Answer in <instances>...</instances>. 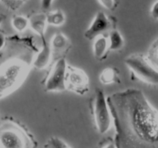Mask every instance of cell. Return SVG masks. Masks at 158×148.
<instances>
[{
  "label": "cell",
  "instance_id": "6da1fadb",
  "mask_svg": "<svg viewBox=\"0 0 158 148\" xmlns=\"http://www.w3.org/2000/svg\"><path fill=\"white\" fill-rule=\"evenodd\" d=\"M117 148H158V109L143 90L130 87L106 97Z\"/></svg>",
  "mask_w": 158,
  "mask_h": 148
},
{
  "label": "cell",
  "instance_id": "7a4b0ae2",
  "mask_svg": "<svg viewBox=\"0 0 158 148\" xmlns=\"http://www.w3.org/2000/svg\"><path fill=\"white\" fill-rule=\"evenodd\" d=\"M34 38L12 35L0 51V99L19 89L26 81L39 51Z\"/></svg>",
  "mask_w": 158,
  "mask_h": 148
},
{
  "label": "cell",
  "instance_id": "3957f363",
  "mask_svg": "<svg viewBox=\"0 0 158 148\" xmlns=\"http://www.w3.org/2000/svg\"><path fill=\"white\" fill-rule=\"evenodd\" d=\"M0 148H36V143L23 126L8 122L0 126Z\"/></svg>",
  "mask_w": 158,
  "mask_h": 148
},
{
  "label": "cell",
  "instance_id": "277c9868",
  "mask_svg": "<svg viewBox=\"0 0 158 148\" xmlns=\"http://www.w3.org/2000/svg\"><path fill=\"white\" fill-rule=\"evenodd\" d=\"M123 63L134 78L147 84L158 86V71L150 63L145 54L128 55L124 58Z\"/></svg>",
  "mask_w": 158,
  "mask_h": 148
},
{
  "label": "cell",
  "instance_id": "5b68a950",
  "mask_svg": "<svg viewBox=\"0 0 158 148\" xmlns=\"http://www.w3.org/2000/svg\"><path fill=\"white\" fill-rule=\"evenodd\" d=\"M92 115L98 132L101 134L107 133L113 123L112 116L106 95L100 88L95 90L92 101Z\"/></svg>",
  "mask_w": 158,
  "mask_h": 148
},
{
  "label": "cell",
  "instance_id": "8992f818",
  "mask_svg": "<svg viewBox=\"0 0 158 148\" xmlns=\"http://www.w3.org/2000/svg\"><path fill=\"white\" fill-rule=\"evenodd\" d=\"M68 63L66 57L52 61L43 80V89L47 92H60L66 90V74Z\"/></svg>",
  "mask_w": 158,
  "mask_h": 148
},
{
  "label": "cell",
  "instance_id": "52a82bcc",
  "mask_svg": "<svg viewBox=\"0 0 158 148\" xmlns=\"http://www.w3.org/2000/svg\"><path fill=\"white\" fill-rule=\"evenodd\" d=\"M66 89L69 92L83 96L89 91V79L81 68L68 64L66 74Z\"/></svg>",
  "mask_w": 158,
  "mask_h": 148
},
{
  "label": "cell",
  "instance_id": "ba28073f",
  "mask_svg": "<svg viewBox=\"0 0 158 148\" xmlns=\"http://www.w3.org/2000/svg\"><path fill=\"white\" fill-rule=\"evenodd\" d=\"M110 18L103 11H99L94 15L92 22L84 32V37L88 40H94L97 36L106 35L113 29Z\"/></svg>",
  "mask_w": 158,
  "mask_h": 148
},
{
  "label": "cell",
  "instance_id": "9c48e42d",
  "mask_svg": "<svg viewBox=\"0 0 158 148\" xmlns=\"http://www.w3.org/2000/svg\"><path fill=\"white\" fill-rule=\"evenodd\" d=\"M49 43L52 52V61L66 57V55L72 48L70 39L63 32L54 34Z\"/></svg>",
  "mask_w": 158,
  "mask_h": 148
},
{
  "label": "cell",
  "instance_id": "30bf717a",
  "mask_svg": "<svg viewBox=\"0 0 158 148\" xmlns=\"http://www.w3.org/2000/svg\"><path fill=\"white\" fill-rule=\"evenodd\" d=\"M40 39L42 41V47L35 55L33 67L39 70H43L51 65V62H52V52L50 43L47 41L46 37Z\"/></svg>",
  "mask_w": 158,
  "mask_h": 148
},
{
  "label": "cell",
  "instance_id": "8fae6325",
  "mask_svg": "<svg viewBox=\"0 0 158 148\" xmlns=\"http://www.w3.org/2000/svg\"><path fill=\"white\" fill-rule=\"evenodd\" d=\"M29 19V28L31 30L36 34L39 37L43 38L45 36L47 29V20L46 13L45 12H36L31 15Z\"/></svg>",
  "mask_w": 158,
  "mask_h": 148
},
{
  "label": "cell",
  "instance_id": "7c38bea8",
  "mask_svg": "<svg viewBox=\"0 0 158 148\" xmlns=\"http://www.w3.org/2000/svg\"><path fill=\"white\" fill-rule=\"evenodd\" d=\"M92 49L93 54L96 60L98 61L104 60L110 52L107 35H101L94 39Z\"/></svg>",
  "mask_w": 158,
  "mask_h": 148
},
{
  "label": "cell",
  "instance_id": "4fadbf2b",
  "mask_svg": "<svg viewBox=\"0 0 158 148\" xmlns=\"http://www.w3.org/2000/svg\"><path fill=\"white\" fill-rule=\"evenodd\" d=\"M110 51H120L124 46V38L119 30L113 29L108 32Z\"/></svg>",
  "mask_w": 158,
  "mask_h": 148
},
{
  "label": "cell",
  "instance_id": "5bb4252c",
  "mask_svg": "<svg viewBox=\"0 0 158 148\" xmlns=\"http://www.w3.org/2000/svg\"><path fill=\"white\" fill-rule=\"evenodd\" d=\"M99 80L103 85H110L120 82L118 71L114 67H106L103 69L99 76Z\"/></svg>",
  "mask_w": 158,
  "mask_h": 148
},
{
  "label": "cell",
  "instance_id": "9a60e30c",
  "mask_svg": "<svg viewBox=\"0 0 158 148\" xmlns=\"http://www.w3.org/2000/svg\"><path fill=\"white\" fill-rule=\"evenodd\" d=\"M46 20L48 25L52 26H62L66 23V15L60 9H56L46 13Z\"/></svg>",
  "mask_w": 158,
  "mask_h": 148
},
{
  "label": "cell",
  "instance_id": "2e32d148",
  "mask_svg": "<svg viewBox=\"0 0 158 148\" xmlns=\"http://www.w3.org/2000/svg\"><path fill=\"white\" fill-rule=\"evenodd\" d=\"M12 28L18 32H23L29 27V19L22 15H15L11 20Z\"/></svg>",
  "mask_w": 158,
  "mask_h": 148
},
{
  "label": "cell",
  "instance_id": "e0dca14e",
  "mask_svg": "<svg viewBox=\"0 0 158 148\" xmlns=\"http://www.w3.org/2000/svg\"><path fill=\"white\" fill-rule=\"evenodd\" d=\"M145 55L150 63L158 71V36L151 43Z\"/></svg>",
  "mask_w": 158,
  "mask_h": 148
},
{
  "label": "cell",
  "instance_id": "ac0fdd59",
  "mask_svg": "<svg viewBox=\"0 0 158 148\" xmlns=\"http://www.w3.org/2000/svg\"><path fill=\"white\" fill-rule=\"evenodd\" d=\"M43 148H72L64 140L56 136H52L46 140Z\"/></svg>",
  "mask_w": 158,
  "mask_h": 148
},
{
  "label": "cell",
  "instance_id": "d6986e66",
  "mask_svg": "<svg viewBox=\"0 0 158 148\" xmlns=\"http://www.w3.org/2000/svg\"><path fill=\"white\" fill-rule=\"evenodd\" d=\"M1 1L7 8L12 10H15L19 9L28 0H1Z\"/></svg>",
  "mask_w": 158,
  "mask_h": 148
},
{
  "label": "cell",
  "instance_id": "ffe728a7",
  "mask_svg": "<svg viewBox=\"0 0 158 148\" xmlns=\"http://www.w3.org/2000/svg\"><path fill=\"white\" fill-rule=\"evenodd\" d=\"M100 4L108 10H113L116 7L115 0H97Z\"/></svg>",
  "mask_w": 158,
  "mask_h": 148
},
{
  "label": "cell",
  "instance_id": "44dd1931",
  "mask_svg": "<svg viewBox=\"0 0 158 148\" xmlns=\"http://www.w3.org/2000/svg\"><path fill=\"white\" fill-rule=\"evenodd\" d=\"M151 15L154 19L158 20V0H157L151 6Z\"/></svg>",
  "mask_w": 158,
  "mask_h": 148
},
{
  "label": "cell",
  "instance_id": "7402d4cb",
  "mask_svg": "<svg viewBox=\"0 0 158 148\" xmlns=\"http://www.w3.org/2000/svg\"><path fill=\"white\" fill-rule=\"evenodd\" d=\"M54 0H40V6L43 11H47L50 9Z\"/></svg>",
  "mask_w": 158,
  "mask_h": 148
},
{
  "label": "cell",
  "instance_id": "603a6c76",
  "mask_svg": "<svg viewBox=\"0 0 158 148\" xmlns=\"http://www.w3.org/2000/svg\"><path fill=\"white\" fill-rule=\"evenodd\" d=\"M6 42H7V38L5 35V34L0 31V51L3 49V48L6 46Z\"/></svg>",
  "mask_w": 158,
  "mask_h": 148
},
{
  "label": "cell",
  "instance_id": "cb8c5ba5",
  "mask_svg": "<svg viewBox=\"0 0 158 148\" xmlns=\"http://www.w3.org/2000/svg\"><path fill=\"white\" fill-rule=\"evenodd\" d=\"M100 148H117L115 146V143H114V140H110V141H108L105 143L104 145L101 146Z\"/></svg>",
  "mask_w": 158,
  "mask_h": 148
},
{
  "label": "cell",
  "instance_id": "d4e9b609",
  "mask_svg": "<svg viewBox=\"0 0 158 148\" xmlns=\"http://www.w3.org/2000/svg\"><path fill=\"white\" fill-rule=\"evenodd\" d=\"M4 18H5V17L3 16V15H0V25H1L2 23V22L4 21Z\"/></svg>",
  "mask_w": 158,
  "mask_h": 148
}]
</instances>
